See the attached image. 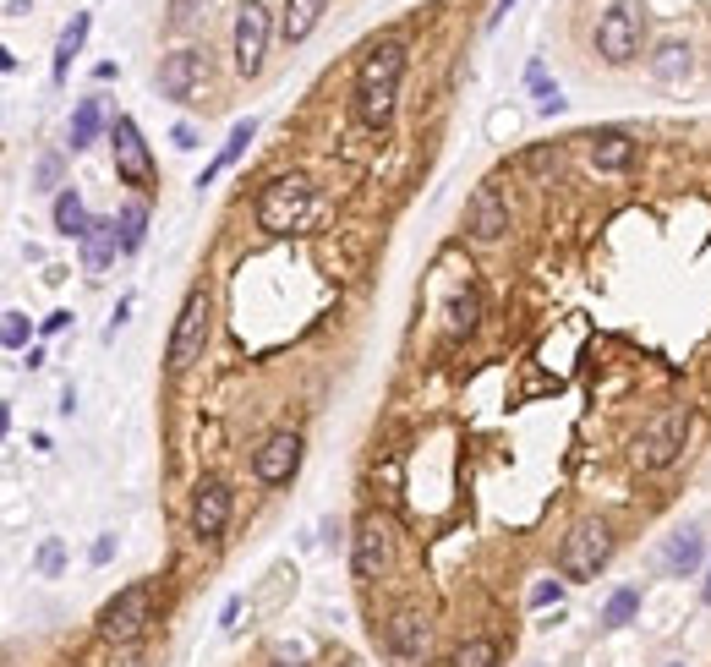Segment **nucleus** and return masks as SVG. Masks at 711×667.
<instances>
[{
    "label": "nucleus",
    "mask_w": 711,
    "mask_h": 667,
    "mask_svg": "<svg viewBox=\"0 0 711 667\" xmlns=\"http://www.w3.org/2000/svg\"><path fill=\"white\" fill-rule=\"evenodd\" d=\"M668 667H684V662H668Z\"/></svg>",
    "instance_id": "ea45409f"
},
{
    "label": "nucleus",
    "mask_w": 711,
    "mask_h": 667,
    "mask_svg": "<svg viewBox=\"0 0 711 667\" xmlns=\"http://www.w3.org/2000/svg\"><path fill=\"white\" fill-rule=\"evenodd\" d=\"M701 602H711V575H706V591H701Z\"/></svg>",
    "instance_id": "4c0bfd02"
},
{
    "label": "nucleus",
    "mask_w": 711,
    "mask_h": 667,
    "mask_svg": "<svg viewBox=\"0 0 711 667\" xmlns=\"http://www.w3.org/2000/svg\"><path fill=\"white\" fill-rule=\"evenodd\" d=\"M701 558H706L701 531H673L668 547H662V569H668V575H695V564H701Z\"/></svg>",
    "instance_id": "f3484780"
},
{
    "label": "nucleus",
    "mask_w": 711,
    "mask_h": 667,
    "mask_svg": "<svg viewBox=\"0 0 711 667\" xmlns=\"http://www.w3.org/2000/svg\"><path fill=\"white\" fill-rule=\"evenodd\" d=\"M690 427H695V411H690V405H668V411H662L646 432H640L635 460L646 465V471H662V465H673V460L684 454V443H690Z\"/></svg>",
    "instance_id": "f03ea898"
},
{
    "label": "nucleus",
    "mask_w": 711,
    "mask_h": 667,
    "mask_svg": "<svg viewBox=\"0 0 711 667\" xmlns=\"http://www.w3.org/2000/svg\"><path fill=\"white\" fill-rule=\"evenodd\" d=\"M526 165H531V170H547V165H558V148H547V143H542V148H531V154H526Z\"/></svg>",
    "instance_id": "f704fd0d"
},
{
    "label": "nucleus",
    "mask_w": 711,
    "mask_h": 667,
    "mask_svg": "<svg viewBox=\"0 0 711 667\" xmlns=\"http://www.w3.org/2000/svg\"><path fill=\"white\" fill-rule=\"evenodd\" d=\"M307 203H312V186L301 181V175H290V181H274V186H268V192L258 197V225L274 230V236H285V230L296 225L301 214H307Z\"/></svg>",
    "instance_id": "0eeeda50"
},
{
    "label": "nucleus",
    "mask_w": 711,
    "mask_h": 667,
    "mask_svg": "<svg viewBox=\"0 0 711 667\" xmlns=\"http://www.w3.org/2000/svg\"><path fill=\"white\" fill-rule=\"evenodd\" d=\"M635 613H640V585H624V591L608 596V607H602V624L619 629V624H629Z\"/></svg>",
    "instance_id": "a878e982"
},
{
    "label": "nucleus",
    "mask_w": 711,
    "mask_h": 667,
    "mask_svg": "<svg viewBox=\"0 0 711 667\" xmlns=\"http://www.w3.org/2000/svg\"><path fill=\"white\" fill-rule=\"evenodd\" d=\"M170 137H176V148H192V143H197V132H192V126H176Z\"/></svg>",
    "instance_id": "e433bc0d"
},
{
    "label": "nucleus",
    "mask_w": 711,
    "mask_h": 667,
    "mask_svg": "<svg viewBox=\"0 0 711 667\" xmlns=\"http://www.w3.org/2000/svg\"><path fill=\"white\" fill-rule=\"evenodd\" d=\"M564 596V580H542V585H531V607H547V602H558Z\"/></svg>",
    "instance_id": "2f4dec72"
},
{
    "label": "nucleus",
    "mask_w": 711,
    "mask_h": 667,
    "mask_svg": "<svg viewBox=\"0 0 711 667\" xmlns=\"http://www.w3.org/2000/svg\"><path fill=\"white\" fill-rule=\"evenodd\" d=\"M640 28H646V17H640L635 0L608 6V11H602V22H597V55L608 66H629L640 55Z\"/></svg>",
    "instance_id": "20e7f679"
},
{
    "label": "nucleus",
    "mask_w": 711,
    "mask_h": 667,
    "mask_svg": "<svg viewBox=\"0 0 711 667\" xmlns=\"http://www.w3.org/2000/svg\"><path fill=\"white\" fill-rule=\"evenodd\" d=\"M340 667H356V662H340Z\"/></svg>",
    "instance_id": "a19ab883"
},
{
    "label": "nucleus",
    "mask_w": 711,
    "mask_h": 667,
    "mask_svg": "<svg viewBox=\"0 0 711 667\" xmlns=\"http://www.w3.org/2000/svg\"><path fill=\"white\" fill-rule=\"evenodd\" d=\"M115 175L126 186H143V192L154 186V159H148V143L132 115H115Z\"/></svg>",
    "instance_id": "1a4fd4ad"
},
{
    "label": "nucleus",
    "mask_w": 711,
    "mask_h": 667,
    "mask_svg": "<svg viewBox=\"0 0 711 667\" xmlns=\"http://www.w3.org/2000/svg\"><path fill=\"white\" fill-rule=\"evenodd\" d=\"M230 520V487L225 482H203L192 498V531L197 536H219Z\"/></svg>",
    "instance_id": "2eb2a0df"
},
{
    "label": "nucleus",
    "mask_w": 711,
    "mask_h": 667,
    "mask_svg": "<svg viewBox=\"0 0 711 667\" xmlns=\"http://www.w3.org/2000/svg\"><path fill=\"white\" fill-rule=\"evenodd\" d=\"M0 339H6V350H22V345H28V318H22V312H6Z\"/></svg>",
    "instance_id": "cd10ccee"
},
{
    "label": "nucleus",
    "mask_w": 711,
    "mask_h": 667,
    "mask_svg": "<svg viewBox=\"0 0 711 667\" xmlns=\"http://www.w3.org/2000/svg\"><path fill=\"white\" fill-rule=\"evenodd\" d=\"M55 181H61V159L50 154V159H39V186H44V192H50Z\"/></svg>",
    "instance_id": "72a5a7b5"
},
{
    "label": "nucleus",
    "mask_w": 711,
    "mask_h": 667,
    "mask_svg": "<svg viewBox=\"0 0 711 667\" xmlns=\"http://www.w3.org/2000/svg\"><path fill=\"white\" fill-rule=\"evenodd\" d=\"M115 252H126L115 219H93L88 236H83V274L88 279H104V274H110V263H115Z\"/></svg>",
    "instance_id": "4468645a"
},
{
    "label": "nucleus",
    "mask_w": 711,
    "mask_h": 667,
    "mask_svg": "<svg viewBox=\"0 0 711 667\" xmlns=\"http://www.w3.org/2000/svg\"><path fill=\"white\" fill-rule=\"evenodd\" d=\"M465 230H471L476 241H498L509 230V208L504 197H498V186H476L471 203H465Z\"/></svg>",
    "instance_id": "f8f14e48"
},
{
    "label": "nucleus",
    "mask_w": 711,
    "mask_h": 667,
    "mask_svg": "<svg viewBox=\"0 0 711 667\" xmlns=\"http://www.w3.org/2000/svg\"><path fill=\"white\" fill-rule=\"evenodd\" d=\"M454 667H498V646H493V640H482V635L465 640V646L454 651Z\"/></svg>",
    "instance_id": "bb28decb"
},
{
    "label": "nucleus",
    "mask_w": 711,
    "mask_h": 667,
    "mask_svg": "<svg viewBox=\"0 0 711 667\" xmlns=\"http://www.w3.org/2000/svg\"><path fill=\"white\" fill-rule=\"evenodd\" d=\"M422 646H427V613L422 607H400L389 618V651L394 657H416Z\"/></svg>",
    "instance_id": "dca6fc26"
},
{
    "label": "nucleus",
    "mask_w": 711,
    "mask_h": 667,
    "mask_svg": "<svg viewBox=\"0 0 711 667\" xmlns=\"http://www.w3.org/2000/svg\"><path fill=\"white\" fill-rule=\"evenodd\" d=\"M197 11H203V0H176V6H170V28H192Z\"/></svg>",
    "instance_id": "c756f323"
},
{
    "label": "nucleus",
    "mask_w": 711,
    "mask_h": 667,
    "mask_svg": "<svg viewBox=\"0 0 711 667\" xmlns=\"http://www.w3.org/2000/svg\"><path fill=\"white\" fill-rule=\"evenodd\" d=\"M629 159H635V143H629L624 132H597L591 137V165L597 170H624Z\"/></svg>",
    "instance_id": "a211bd4d"
},
{
    "label": "nucleus",
    "mask_w": 711,
    "mask_h": 667,
    "mask_svg": "<svg viewBox=\"0 0 711 667\" xmlns=\"http://www.w3.org/2000/svg\"><path fill=\"white\" fill-rule=\"evenodd\" d=\"M203 345H208V296L192 290L176 318V334H170V350H165V367L170 372H186L192 361H203Z\"/></svg>",
    "instance_id": "423d86ee"
},
{
    "label": "nucleus",
    "mask_w": 711,
    "mask_h": 667,
    "mask_svg": "<svg viewBox=\"0 0 711 667\" xmlns=\"http://www.w3.org/2000/svg\"><path fill=\"white\" fill-rule=\"evenodd\" d=\"M318 17H323V0H285V39L301 44L318 28Z\"/></svg>",
    "instance_id": "5701e85b"
},
{
    "label": "nucleus",
    "mask_w": 711,
    "mask_h": 667,
    "mask_svg": "<svg viewBox=\"0 0 711 667\" xmlns=\"http://www.w3.org/2000/svg\"><path fill=\"white\" fill-rule=\"evenodd\" d=\"M83 39H88V11H77V17L61 28V44H55V83L72 72V55L83 50Z\"/></svg>",
    "instance_id": "4be33fe9"
},
{
    "label": "nucleus",
    "mask_w": 711,
    "mask_h": 667,
    "mask_svg": "<svg viewBox=\"0 0 711 667\" xmlns=\"http://www.w3.org/2000/svg\"><path fill=\"white\" fill-rule=\"evenodd\" d=\"M351 564H356V575H361V580H378V575H389V564H394V531H389V520L367 514V520L356 525Z\"/></svg>",
    "instance_id": "6e6552de"
},
{
    "label": "nucleus",
    "mask_w": 711,
    "mask_h": 667,
    "mask_svg": "<svg viewBox=\"0 0 711 667\" xmlns=\"http://www.w3.org/2000/svg\"><path fill=\"white\" fill-rule=\"evenodd\" d=\"M613 553V531L602 520H580L575 531L564 536V553H558V569H564L569 580H591L602 564H608Z\"/></svg>",
    "instance_id": "39448f33"
},
{
    "label": "nucleus",
    "mask_w": 711,
    "mask_h": 667,
    "mask_svg": "<svg viewBox=\"0 0 711 667\" xmlns=\"http://www.w3.org/2000/svg\"><path fill=\"white\" fill-rule=\"evenodd\" d=\"M115 230H121V247L137 252V247H143V236H148V208L143 203H126L121 219H115Z\"/></svg>",
    "instance_id": "393cba45"
},
{
    "label": "nucleus",
    "mask_w": 711,
    "mask_h": 667,
    "mask_svg": "<svg viewBox=\"0 0 711 667\" xmlns=\"http://www.w3.org/2000/svg\"><path fill=\"white\" fill-rule=\"evenodd\" d=\"M268 667H307V646H274Z\"/></svg>",
    "instance_id": "7c9ffc66"
},
{
    "label": "nucleus",
    "mask_w": 711,
    "mask_h": 667,
    "mask_svg": "<svg viewBox=\"0 0 711 667\" xmlns=\"http://www.w3.org/2000/svg\"><path fill=\"white\" fill-rule=\"evenodd\" d=\"M651 72H657V83H684V77H690V44H679V39L657 44Z\"/></svg>",
    "instance_id": "aec40b11"
},
{
    "label": "nucleus",
    "mask_w": 711,
    "mask_h": 667,
    "mask_svg": "<svg viewBox=\"0 0 711 667\" xmlns=\"http://www.w3.org/2000/svg\"><path fill=\"white\" fill-rule=\"evenodd\" d=\"M88 208H83V197L72 192V186H66V192H55V230H66V236H77L83 241L88 236Z\"/></svg>",
    "instance_id": "412c9836"
},
{
    "label": "nucleus",
    "mask_w": 711,
    "mask_h": 667,
    "mask_svg": "<svg viewBox=\"0 0 711 667\" xmlns=\"http://www.w3.org/2000/svg\"><path fill=\"white\" fill-rule=\"evenodd\" d=\"M252 137H258V121H236V126H230V143L219 148V159H214V165H208L203 175H197V186H208L219 170H230V165H236V159L247 154V143H252Z\"/></svg>",
    "instance_id": "6ab92c4d"
},
{
    "label": "nucleus",
    "mask_w": 711,
    "mask_h": 667,
    "mask_svg": "<svg viewBox=\"0 0 711 667\" xmlns=\"http://www.w3.org/2000/svg\"><path fill=\"white\" fill-rule=\"evenodd\" d=\"M252 471H258L263 487L290 482V476L301 471V438H296V432H274V438H268L258 454H252Z\"/></svg>",
    "instance_id": "9b49d317"
},
{
    "label": "nucleus",
    "mask_w": 711,
    "mask_h": 667,
    "mask_svg": "<svg viewBox=\"0 0 711 667\" xmlns=\"http://www.w3.org/2000/svg\"><path fill=\"white\" fill-rule=\"evenodd\" d=\"M61 558H66L61 542H44V547H39V569H44V575H55V569H61Z\"/></svg>",
    "instance_id": "473e14b6"
},
{
    "label": "nucleus",
    "mask_w": 711,
    "mask_h": 667,
    "mask_svg": "<svg viewBox=\"0 0 711 667\" xmlns=\"http://www.w3.org/2000/svg\"><path fill=\"white\" fill-rule=\"evenodd\" d=\"M197 83H203V50L165 55V66H159V77H154V88L165 93V99H186Z\"/></svg>",
    "instance_id": "ddd939ff"
},
{
    "label": "nucleus",
    "mask_w": 711,
    "mask_h": 667,
    "mask_svg": "<svg viewBox=\"0 0 711 667\" xmlns=\"http://www.w3.org/2000/svg\"><path fill=\"white\" fill-rule=\"evenodd\" d=\"M263 50H268V6L247 0V6L236 11V72L258 77L263 72Z\"/></svg>",
    "instance_id": "9d476101"
},
{
    "label": "nucleus",
    "mask_w": 711,
    "mask_h": 667,
    "mask_svg": "<svg viewBox=\"0 0 711 667\" xmlns=\"http://www.w3.org/2000/svg\"><path fill=\"white\" fill-rule=\"evenodd\" d=\"M400 72H405V44L383 39L378 50L361 61L356 72V115L367 126H383L394 115V93H400Z\"/></svg>",
    "instance_id": "f257e3e1"
},
{
    "label": "nucleus",
    "mask_w": 711,
    "mask_h": 667,
    "mask_svg": "<svg viewBox=\"0 0 711 667\" xmlns=\"http://www.w3.org/2000/svg\"><path fill=\"white\" fill-rule=\"evenodd\" d=\"M66 323H72V312H55V318H44V334H61Z\"/></svg>",
    "instance_id": "c9c22d12"
},
{
    "label": "nucleus",
    "mask_w": 711,
    "mask_h": 667,
    "mask_svg": "<svg viewBox=\"0 0 711 667\" xmlns=\"http://www.w3.org/2000/svg\"><path fill=\"white\" fill-rule=\"evenodd\" d=\"M99 99H77V110H72V148H88L93 137H99Z\"/></svg>",
    "instance_id": "b1692460"
},
{
    "label": "nucleus",
    "mask_w": 711,
    "mask_h": 667,
    "mask_svg": "<svg viewBox=\"0 0 711 667\" xmlns=\"http://www.w3.org/2000/svg\"><path fill=\"white\" fill-rule=\"evenodd\" d=\"M148 624H154V591H148L143 580L126 585V591L99 613V635L115 640V646H132V640H143Z\"/></svg>",
    "instance_id": "7ed1b4c3"
},
{
    "label": "nucleus",
    "mask_w": 711,
    "mask_h": 667,
    "mask_svg": "<svg viewBox=\"0 0 711 667\" xmlns=\"http://www.w3.org/2000/svg\"><path fill=\"white\" fill-rule=\"evenodd\" d=\"M454 329H476V296H471V290H465V296L460 301H454Z\"/></svg>",
    "instance_id": "c85d7f7f"
},
{
    "label": "nucleus",
    "mask_w": 711,
    "mask_h": 667,
    "mask_svg": "<svg viewBox=\"0 0 711 667\" xmlns=\"http://www.w3.org/2000/svg\"><path fill=\"white\" fill-rule=\"evenodd\" d=\"M126 667H143V662H126Z\"/></svg>",
    "instance_id": "58836bf2"
}]
</instances>
